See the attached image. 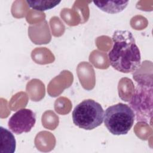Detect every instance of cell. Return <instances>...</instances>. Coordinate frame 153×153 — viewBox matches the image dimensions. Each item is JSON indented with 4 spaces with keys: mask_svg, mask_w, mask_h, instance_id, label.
<instances>
[{
    "mask_svg": "<svg viewBox=\"0 0 153 153\" xmlns=\"http://www.w3.org/2000/svg\"><path fill=\"white\" fill-rule=\"evenodd\" d=\"M72 115L75 125L81 128L91 130L103 123L104 110L98 102L93 99H86L75 107Z\"/></svg>",
    "mask_w": 153,
    "mask_h": 153,
    "instance_id": "3",
    "label": "cell"
},
{
    "mask_svg": "<svg viewBox=\"0 0 153 153\" xmlns=\"http://www.w3.org/2000/svg\"><path fill=\"white\" fill-rule=\"evenodd\" d=\"M134 119L132 109L123 103L109 106L104 112L105 126L114 135L126 134L132 127Z\"/></svg>",
    "mask_w": 153,
    "mask_h": 153,
    "instance_id": "2",
    "label": "cell"
},
{
    "mask_svg": "<svg viewBox=\"0 0 153 153\" xmlns=\"http://www.w3.org/2000/svg\"><path fill=\"white\" fill-rule=\"evenodd\" d=\"M112 39L113 47L108 53L110 65L123 73L137 71L141 65V56L132 33L127 30H116Z\"/></svg>",
    "mask_w": 153,
    "mask_h": 153,
    "instance_id": "1",
    "label": "cell"
},
{
    "mask_svg": "<svg viewBox=\"0 0 153 153\" xmlns=\"http://www.w3.org/2000/svg\"><path fill=\"white\" fill-rule=\"evenodd\" d=\"M36 122L35 114L29 109H21L9 118L8 126L15 134L29 132Z\"/></svg>",
    "mask_w": 153,
    "mask_h": 153,
    "instance_id": "5",
    "label": "cell"
},
{
    "mask_svg": "<svg viewBox=\"0 0 153 153\" xmlns=\"http://www.w3.org/2000/svg\"><path fill=\"white\" fill-rule=\"evenodd\" d=\"M128 1H93L94 4L100 10L109 14H115L123 11L127 6Z\"/></svg>",
    "mask_w": 153,
    "mask_h": 153,
    "instance_id": "6",
    "label": "cell"
},
{
    "mask_svg": "<svg viewBox=\"0 0 153 153\" xmlns=\"http://www.w3.org/2000/svg\"><path fill=\"white\" fill-rule=\"evenodd\" d=\"M1 152L13 153L16 151V142L11 131L3 127H0Z\"/></svg>",
    "mask_w": 153,
    "mask_h": 153,
    "instance_id": "7",
    "label": "cell"
},
{
    "mask_svg": "<svg viewBox=\"0 0 153 153\" xmlns=\"http://www.w3.org/2000/svg\"><path fill=\"white\" fill-rule=\"evenodd\" d=\"M137 82L134 94L129 102L130 107L136 117L137 121L148 123L152 118V83L148 84L134 78Z\"/></svg>",
    "mask_w": 153,
    "mask_h": 153,
    "instance_id": "4",
    "label": "cell"
},
{
    "mask_svg": "<svg viewBox=\"0 0 153 153\" xmlns=\"http://www.w3.org/2000/svg\"><path fill=\"white\" fill-rule=\"evenodd\" d=\"M26 2L31 8L37 11H43L53 8L59 5L61 1L53 0H27Z\"/></svg>",
    "mask_w": 153,
    "mask_h": 153,
    "instance_id": "8",
    "label": "cell"
}]
</instances>
